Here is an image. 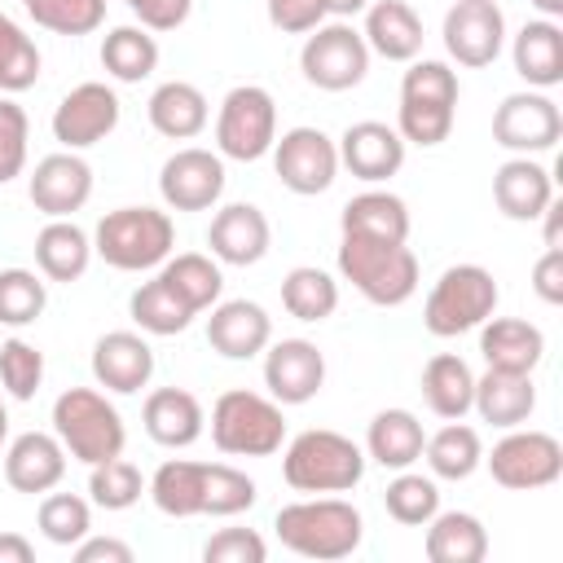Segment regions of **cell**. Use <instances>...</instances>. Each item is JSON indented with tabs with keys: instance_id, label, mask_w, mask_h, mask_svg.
<instances>
[{
	"instance_id": "cell-1",
	"label": "cell",
	"mask_w": 563,
	"mask_h": 563,
	"mask_svg": "<svg viewBox=\"0 0 563 563\" xmlns=\"http://www.w3.org/2000/svg\"><path fill=\"white\" fill-rule=\"evenodd\" d=\"M273 528H277V541L290 554L317 559V563H339V559L356 554L361 541H365L361 510L339 493H312L303 501L282 506Z\"/></svg>"
},
{
	"instance_id": "cell-2",
	"label": "cell",
	"mask_w": 563,
	"mask_h": 563,
	"mask_svg": "<svg viewBox=\"0 0 563 563\" xmlns=\"http://www.w3.org/2000/svg\"><path fill=\"white\" fill-rule=\"evenodd\" d=\"M282 479L295 493H352L365 479V449L330 427L299 431L282 453Z\"/></svg>"
},
{
	"instance_id": "cell-3",
	"label": "cell",
	"mask_w": 563,
	"mask_h": 563,
	"mask_svg": "<svg viewBox=\"0 0 563 563\" xmlns=\"http://www.w3.org/2000/svg\"><path fill=\"white\" fill-rule=\"evenodd\" d=\"M339 277L352 282V290H361V299L378 303V308H400L413 299L418 290V255L405 242H374V238H356L343 233L339 242Z\"/></svg>"
},
{
	"instance_id": "cell-4",
	"label": "cell",
	"mask_w": 563,
	"mask_h": 563,
	"mask_svg": "<svg viewBox=\"0 0 563 563\" xmlns=\"http://www.w3.org/2000/svg\"><path fill=\"white\" fill-rule=\"evenodd\" d=\"M176 251V224L158 207H114L92 229V255L119 273L158 268Z\"/></svg>"
},
{
	"instance_id": "cell-5",
	"label": "cell",
	"mask_w": 563,
	"mask_h": 563,
	"mask_svg": "<svg viewBox=\"0 0 563 563\" xmlns=\"http://www.w3.org/2000/svg\"><path fill=\"white\" fill-rule=\"evenodd\" d=\"M53 435L62 440L66 457L84 462V466H97V462H110L123 453L128 444V427H123V413L106 400V391L97 387H66L57 400H53Z\"/></svg>"
},
{
	"instance_id": "cell-6",
	"label": "cell",
	"mask_w": 563,
	"mask_h": 563,
	"mask_svg": "<svg viewBox=\"0 0 563 563\" xmlns=\"http://www.w3.org/2000/svg\"><path fill=\"white\" fill-rule=\"evenodd\" d=\"M497 277L484 264H449L422 303V325L435 339H457L466 330H479L497 312Z\"/></svg>"
},
{
	"instance_id": "cell-7",
	"label": "cell",
	"mask_w": 563,
	"mask_h": 563,
	"mask_svg": "<svg viewBox=\"0 0 563 563\" xmlns=\"http://www.w3.org/2000/svg\"><path fill=\"white\" fill-rule=\"evenodd\" d=\"M211 444L229 457H273L286 444V413L273 396L233 387L211 405Z\"/></svg>"
},
{
	"instance_id": "cell-8",
	"label": "cell",
	"mask_w": 563,
	"mask_h": 563,
	"mask_svg": "<svg viewBox=\"0 0 563 563\" xmlns=\"http://www.w3.org/2000/svg\"><path fill=\"white\" fill-rule=\"evenodd\" d=\"M277 141V101L260 84H238L216 110V154L233 163H255Z\"/></svg>"
},
{
	"instance_id": "cell-9",
	"label": "cell",
	"mask_w": 563,
	"mask_h": 563,
	"mask_svg": "<svg viewBox=\"0 0 563 563\" xmlns=\"http://www.w3.org/2000/svg\"><path fill=\"white\" fill-rule=\"evenodd\" d=\"M299 70L321 92H347L369 75V44L352 22H321L299 48Z\"/></svg>"
},
{
	"instance_id": "cell-10",
	"label": "cell",
	"mask_w": 563,
	"mask_h": 563,
	"mask_svg": "<svg viewBox=\"0 0 563 563\" xmlns=\"http://www.w3.org/2000/svg\"><path fill=\"white\" fill-rule=\"evenodd\" d=\"M488 462V475L510 488V493H532V488H550L559 475H563V444L550 435V431H523V427H510L493 453H484Z\"/></svg>"
},
{
	"instance_id": "cell-11",
	"label": "cell",
	"mask_w": 563,
	"mask_h": 563,
	"mask_svg": "<svg viewBox=\"0 0 563 563\" xmlns=\"http://www.w3.org/2000/svg\"><path fill=\"white\" fill-rule=\"evenodd\" d=\"M268 154H273L277 180H282L290 194H299V198L325 194V189L334 185V176H339V145H334L321 128H308V123L282 132Z\"/></svg>"
},
{
	"instance_id": "cell-12",
	"label": "cell",
	"mask_w": 563,
	"mask_h": 563,
	"mask_svg": "<svg viewBox=\"0 0 563 563\" xmlns=\"http://www.w3.org/2000/svg\"><path fill=\"white\" fill-rule=\"evenodd\" d=\"M119 92L101 79H88V84H75L57 110H53V141L62 150H92L97 141H106L114 128H119Z\"/></svg>"
},
{
	"instance_id": "cell-13",
	"label": "cell",
	"mask_w": 563,
	"mask_h": 563,
	"mask_svg": "<svg viewBox=\"0 0 563 563\" xmlns=\"http://www.w3.org/2000/svg\"><path fill=\"white\" fill-rule=\"evenodd\" d=\"M559 136H563V114L541 88L501 97V106L493 114V141L501 150H510V154H545V150L559 145Z\"/></svg>"
},
{
	"instance_id": "cell-14",
	"label": "cell",
	"mask_w": 563,
	"mask_h": 563,
	"mask_svg": "<svg viewBox=\"0 0 563 563\" xmlns=\"http://www.w3.org/2000/svg\"><path fill=\"white\" fill-rule=\"evenodd\" d=\"M444 48L457 66H493L506 48V13L497 9V0H457L444 13Z\"/></svg>"
},
{
	"instance_id": "cell-15",
	"label": "cell",
	"mask_w": 563,
	"mask_h": 563,
	"mask_svg": "<svg viewBox=\"0 0 563 563\" xmlns=\"http://www.w3.org/2000/svg\"><path fill=\"white\" fill-rule=\"evenodd\" d=\"M224 158L198 145L176 150L163 167H158V194L172 211H207L220 202L224 194Z\"/></svg>"
},
{
	"instance_id": "cell-16",
	"label": "cell",
	"mask_w": 563,
	"mask_h": 563,
	"mask_svg": "<svg viewBox=\"0 0 563 563\" xmlns=\"http://www.w3.org/2000/svg\"><path fill=\"white\" fill-rule=\"evenodd\" d=\"M31 207L48 220H70L88 198H92V167L79 150H57L44 154L26 180Z\"/></svg>"
},
{
	"instance_id": "cell-17",
	"label": "cell",
	"mask_w": 563,
	"mask_h": 563,
	"mask_svg": "<svg viewBox=\"0 0 563 563\" xmlns=\"http://www.w3.org/2000/svg\"><path fill=\"white\" fill-rule=\"evenodd\" d=\"M264 387L277 405H308L325 387V356L312 339H277L264 347Z\"/></svg>"
},
{
	"instance_id": "cell-18",
	"label": "cell",
	"mask_w": 563,
	"mask_h": 563,
	"mask_svg": "<svg viewBox=\"0 0 563 563\" xmlns=\"http://www.w3.org/2000/svg\"><path fill=\"white\" fill-rule=\"evenodd\" d=\"M334 145H339V167H347L365 185H383V180H391L405 167V141H400V132L387 128V123H378V119L347 123Z\"/></svg>"
},
{
	"instance_id": "cell-19",
	"label": "cell",
	"mask_w": 563,
	"mask_h": 563,
	"mask_svg": "<svg viewBox=\"0 0 563 563\" xmlns=\"http://www.w3.org/2000/svg\"><path fill=\"white\" fill-rule=\"evenodd\" d=\"M207 246L220 264H233V268H246V264H260L273 246V224L268 216L255 207V202H229L211 216L207 224Z\"/></svg>"
},
{
	"instance_id": "cell-20",
	"label": "cell",
	"mask_w": 563,
	"mask_h": 563,
	"mask_svg": "<svg viewBox=\"0 0 563 563\" xmlns=\"http://www.w3.org/2000/svg\"><path fill=\"white\" fill-rule=\"evenodd\" d=\"M207 343L224 361H251L273 343V317L255 299H220L207 317Z\"/></svg>"
},
{
	"instance_id": "cell-21",
	"label": "cell",
	"mask_w": 563,
	"mask_h": 563,
	"mask_svg": "<svg viewBox=\"0 0 563 563\" xmlns=\"http://www.w3.org/2000/svg\"><path fill=\"white\" fill-rule=\"evenodd\" d=\"M92 378L106 391L132 396L154 378V347L136 330H110L92 343Z\"/></svg>"
},
{
	"instance_id": "cell-22",
	"label": "cell",
	"mask_w": 563,
	"mask_h": 563,
	"mask_svg": "<svg viewBox=\"0 0 563 563\" xmlns=\"http://www.w3.org/2000/svg\"><path fill=\"white\" fill-rule=\"evenodd\" d=\"M66 475V449L53 431H22L4 449V479L13 493H48Z\"/></svg>"
},
{
	"instance_id": "cell-23",
	"label": "cell",
	"mask_w": 563,
	"mask_h": 563,
	"mask_svg": "<svg viewBox=\"0 0 563 563\" xmlns=\"http://www.w3.org/2000/svg\"><path fill=\"white\" fill-rule=\"evenodd\" d=\"M493 202L506 220H537L554 202V180L532 154H515L493 172Z\"/></svg>"
},
{
	"instance_id": "cell-24",
	"label": "cell",
	"mask_w": 563,
	"mask_h": 563,
	"mask_svg": "<svg viewBox=\"0 0 563 563\" xmlns=\"http://www.w3.org/2000/svg\"><path fill=\"white\" fill-rule=\"evenodd\" d=\"M141 422H145V435L154 444H163V449H189L207 431L202 400L194 391H185V387H154L145 396Z\"/></svg>"
},
{
	"instance_id": "cell-25",
	"label": "cell",
	"mask_w": 563,
	"mask_h": 563,
	"mask_svg": "<svg viewBox=\"0 0 563 563\" xmlns=\"http://www.w3.org/2000/svg\"><path fill=\"white\" fill-rule=\"evenodd\" d=\"M479 356L488 369L532 374L545 356V334L523 317H488L479 325Z\"/></svg>"
},
{
	"instance_id": "cell-26",
	"label": "cell",
	"mask_w": 563,
	"mask_h": 563,
	"mask_svg": "<svg viewBox=\"0 0 563 563\" xmlns=\"http://www.w3.org/2000/svg\"><path fill=\"white\" fill-rule=\"evenodd\" d=\"M510 62L515 75L528 88H554L563 84V26L554 18H532L519 26L515 44H510Z\"/></svg>"
},
{
	"instance_id": "cell-27",
	"label": "cell",
	"mask_w": 563,
	"mask_h": 563,
	"mask_svg": "<svg viewBox=\"0 0 563 563\" xmlns=\"http://www.w3.org/2000/svg\"><path fill=\"white\" fill-rule=\"evenodd\" d=\"M365 44L387 62H413L422 53V18L409 0H374L365 4Z\"/></svg>"
},
{
	"instance_id": "cell-28",
	"label": "cell",
	"mask_w": 563,
	"mask_h": 563,
	"mask_svg": "<svg viewBox=\"0 0 563 563\" xmlns=\"http://www.w3.org/2000/svg\"><path fill=\"white\" fill-rule=\"evenodd\" d=\"M145 114H150V128H154L158 136H167V141H194V136L207 128L211 106H207V97H202L198 84H189V79H167V84H158V88L150 92Z\"/></svg>"
},
{
	"instance_id": "cell-29",
	"label": "cell",
	"mask_w": 563,
	"mask_h": 563,
	"mask_svg": "<svg viewBox=\"0 0 563 563\" xmlns=\"http://www.w3.org/2000/svg\"><path fill=\"white\" fill-rule=\"evenodd\" d=\"M207 475H211V462L167 457L145 484V493L167 519H194V515H207Z\"/></svg>"
},
{
	"instance_id": "cell-30",
	"label": "cell",
	"mask_w": 563,
	"mask_h": 563,
	"mask_svg": "<svg viewBox=\"0 0 563 563\" xmlns=\"http://www.w3.org/2000/svg\"><path fill=\"white\" fill-rule=\"evenodd\" d=\"M339 229L374 242H409V207L391 189H361L356 198L343 202Z\"/></svg>"
},
{
	"instance_id": "cell-31",
	"label": "cell",
	"mask_w": 563,
	"mask_h": 563,
	"mask_svg": "<svg viewBox=\"0 0 563 563\" xmlns=\"http://www.w3.org/2000/svg\"><path fill=\"white\" fill-rule=\"evenodd\" d=\"M471 409L510 431V427H523L537 409V387H532V374H506V369H484V378H475V400Z\"/></svg>"
},
{
	"instance_id": "cell-32",
	"label": "cell",
	"mask_w": 563,
	"mask_h": 563,
	"mask_svg": "<svg viewBox=\"0 0 563 563\" xmlns=\"http://www.w3.org/2000/svg\"><path fill=\"white\" fill-rule=\"evenodd\" d=\"M422 444H427V431L409 409H378L365 427V457H374L383 471L413 466L422 457Z\"/></svg>"
},
{
	"instance_id": "cell-33",
	"label": "cell",
	"mask_w": 563,
	"mask_h": 563,
	"mask_svg": "<svg viewBox=\"0 0 563 563\" xmlns=\"http://www.w3.org/2000/svg\"><path fill=\"white\" fill-rule=\"evenodd\" d=\"M35 264L48 282H79L92 264V233L75 220H48L35 233Z\"/></svg>"
},
{
	"instance_id": "cell-34",
	"label": "cell",
	"mask_w": 563,
	"mask_h": 563,
	"mask_svg": "<svg viewBox=\"0 0 563 563\" xmlns=\"http://www.w3.org/2000/svg\"><path fill=\"white\" fill-rule=\"evenodd\" d=\"M422 528V550L431 563H479L488 554V532L471 510H435Z\"/></svg>"
},
{
	"instance_id": "cell-35",
	"label": "cell",
	"mask_w": 563,
	"mask_h": 563,
	"mask_svg": "<svg viewBox=\"0 0 563 563\" xmlns=\"http://www.w3.org/2000/svg\"><path fill=\"white\" fill-rule=\"evenodd\" d=\"M422 400L435 418H466L475 400V374L457 352H435L422 365Z\"/></svg>"
},
{
	"instance_id": "cell-36",
	"label": "cell",
	"mask_w": 563,
	"mask_h": 563,
	"mask_svg": "<svg viewBox=\"0 0 563 563\" xmlns=\"http://www.w3.org/2000/svg\"><path fill=\"white\" fill-rule=\"evenodd\" d=\"M422 457H427V466H431L435 479H453L457 484V479H471L479 471L484 444H479V431L475 427H466L462 418H449L435 435H427Z\"/></svg>"
},
{
	"instance_id": "cell-37",
	"label": "cell",
	"mask_w": 563,
	"mask_h": 563,
	"mask_svg": "<svg viewBox=\"0 0 563 563\" xmlns=\"http://www.w3.org/2000/svg\"><path fill=\"white\" fill-rule=\"evenodd\" d=\"M158 277H163L194 312H207L211 303H220V290H224L220 260H216V255H202V251L167 255V260L158 264Z\"/></svg>"
},
{
	"instance_id": "cell-38",
	"label": "cell",
	"mask_w": 563,
	"mask_h": 563,
	"mask_svg": "<svg viewBox=\"0 0 563 563\" xmlns=\"http://www.w3.org/2000/svg\"><path fill=\"white\" fill-rule=\"evenodd\" d=\"M101 66L119 84H141L158 70V40L145 26H114L101 40Z\"/></svg>"
},
{
	"instance_id": "cell-39",
	"label": "cell",
	"mask_w": 563,
	"mask_h": 563,
	"mask_svg": "<svg viewBox=\"0 0 563 563\" xmlns=\"http://www.w3.org/2000/svg\"><path fill=\"white\" fill-rule=\"evenodd\" d=\"M282 308L295 321L317 325V321L334 317V308H339V282L325 268H317V264H299V268H290L282 277Z\"/></svg>"
},
{
	"instance_id": "cell-40",
	"label": "cell",
	"mask_w": 563,
	"mask_h": 563,
	"mask_svg": "<svg viewBox=\"0 0 563 563\" xmlns=\"http://www.w3.org/2000/svg\"><path fill=\"white\" fill-rule=\"evenodd\" d=\"M128 312H132V321H136L145 334H158V339L189 330V321L198 317V312H194V308H189L163 277L141 282V286L128 295Z\"/></svg>"
},
{
	"instance_id": "cell-41",
	"label": "cell",
	"mask_w": 563,
	"mask_h": 563,
	"mask_svg": "<svg viewBox=\"0 0 563 563\" xmlns=\"http://www.w3.org/2000/svg\"><path fill=\"white\" fill-rule=\"evenodd\" d=\"M141 493H145V475L123 453L110 457V462L88 466V501L92 506H101V510H128V506L141 501Z\"/></svg>"
},
{
	"instance_id": "cell-42",
	"label": "cell",
	"mask_w": 563,
	"mask_h": 563,
	"mask_svg": "<svg viewBox=\"0 0 563 563\" xmlns=\"http://www.w3.org/2000/svg\"><path fill=\"white\" fill-rule=\"evenodd\" d=\"M383 506L396 523L405 528H422L435 510H440V488H435V475H418V471H396V479L387 484L383 493Z\"/></svg>"
},
{
	"instance_id": "cell-43",
	"label": "cell",
	"mask_w": 563,
	"mask_h": 563,
	"mask_svg": "<svg viewBox=\"0 0 563 563\" xmlns=\"http://www.w3.org/2000/svg\"><path fill=\"white\" fill-rule=\"evenodd\" d=\"M40 66L44 62H40L35 40L9 13H0V92H26V88H35Z\"/></svg>"
},
{
	"instance_id": "cell-44",
	"label": "cell",
	"mask_w": 563,
	"mask_h": 563,
	"mask_svg": "<svg viewBox=\"0 0 563 563\" xmlns=\"http://www.w3.org/2000/svg\"><path fill=\"white\" fill-rule=\"evenodd\" d=\"M35 523L44 532V541L53 545H75L92 532V506L79 497V493H44L40 510H35Z\"/></svg>"
},
{
	"instance_id": "cell-45",
	"label": "cell",
	"mask_w": 563,
	"mask_h": 563,
	"mask_svg": "<svg viewBox=\"0 0 563 563\" xmlns=\"http://www.w3.org/2000/svg\"><path fill=\"white\" fill-rule=\"evenodd\" d=\"M48 308V286L31 268H0V325H31Z\"/></svg>"
},
{
	"instance_id": "cell-46",
	"label": "cell",
	"mask_w": 563,
	"mask_h": 563,
	"mask_svg": "<svg viewBox=\"0 0 563 563\" xmlns=\"http://www.w3.org/2000/svg\"><path fill=\"white\" fill-rule=\"evenodd\" d=\"M453 114L457 106H444V101H422V97H400V110H396V132L405 145H440L449 141L453 132Z\"/></svg>"
},
{
	"instance_id": "cell-47",
	"label": "cell",
	"mask_w": 563,
	"mask_h": 563,
	"mask_svg": "<svg viewBox=\"0 0 563 563\" xmlns=\"http://www.w3.org/2000/svg\"><path fill=\"white\" fill-rule=\"evenodd\" d=\"M31 22L53 35H92L106 22V0H22Z\"/></svg>"
},
{
	"instance_id": "cell-48",
	"label": "cell",
	"mask_w": 563,
	"mask_h": 563,
	"mask_svg": "<svg viewBox=\"0 0 563 563\" xmlns=\"http://www.w3.org/2000/svg\"><path fill=\"white\" fill-rule=\"evenodd\" d=\"M44 383V352L26 339H4L0 343V387L13 400H31Z\"/></svg>"
},
{
	"instance_id": "cell-49",
	"label": "cell",
	"mask_w": 563,
	"mask_h": 563,
	"mask_svg": "<svg viewBox=\"0 0 563 563\" xmlns=\"http://www.w3.org/2000/svg\"><path fill=\"white\" fill-rule=\"evenodd\" d=\"M255 479L229 462H211V475H207V515L216 519H229V515H242L255 506Z\"/></svg>"
},
{
	"instance_id": "cell-50",
	"label": "cell",
	"mask_w": 563,
	"mask_h": 563,
	"mask_svg": "<svg viewBox=\"0 0 563 563\" xmlns=\"http://www.w3.org/2000/svg\"><path fill=\"white\" fill-rule=\"evenodd\" d=\"M400 97H422V101H444V106H457L462 97V84H457V70L449 62H435V57H413L405 79H400Z\"/></svg>"
},
{
	"instance_id": "cell-51",
	"label": "cell",
	"mask_w": 563,
	"mask_h": 563,
	"mask_svg": "<svg viewBox=\"0 0 563 563\" xmlns=\"http://www.w3.org/2000/svg\"><path fill=\"white\" fill-rule=\"evenodd\" d=\"M26 141H31L26 110L18 101L0 97V185H9L13 176H22V167H26Z\"/></svg>"
},
{
	"instance_id": "cell-52",
	"label": "cell",
	"mask_w": 563,
	"mask_h": 563,
	"mask_svg": "<svg viewBox=\"0 0 563 563\" xmlns=\"http://www.w3.org/2000/svg\"><path fill=\"white\" fill-rule=\"evenodd\" d=\"M202 559L207 563H264L268 545L255 528H220L216 537H207Z\"/></svg>"
},
{
	"instance_id": "cell-53",
	"label": "cell",
	"mask_w": 563,
	"mask_h": 563,
	"mask_svg": "<svg viewBox=\"0 0 563 563\" xmlns=\"http://www.w3.org/2000/svg\"><path fill=\"white\" fill-rule=\"evenodd\" d=\"M268 9V22L282 31V35H308L325 22V4L321 0H264Z\"/></svg>"
},
{
	"instance_id": "cell-54",
	"label": "cell",
	"mask_w": 563,
	"mask_h": 563,
	"mask_svg": "<svg viewBox=\"0 0 563 563\" xmlns=\"http://www.w3.org/2000/svg\"><path fill=\"white\" fill-rule=\"evenodd\" d=\"M123 4L136 13V22L145 31H176V26H185V18L194 9V0H123Z\"/></svg>"
},
{
	"instance_id": "cell-55",
	"label": "cell",
	"mask_w": 563,
	"mask_h": 563,
	"mask_svg": "<svg viewBox=\"0 0 563 563\" xmlns=\"http://www.w3.org/2000/svg\"><path fill=\"white\" fill-rule=\"evenodd\" d=\"M532 290H537V299H545L550 308L563 303V251H559V246H545V255L532 264Z\"/></svg>"
},
{
	"instance_id": "cell-56",
	"label": "cell",
	"mask_w": 563,
	"mask_h": 563,
	"mask_svg": "<svg viewBox=\"0 0 563 563\" xmlns=\"http://www.w3.org/2000/svg\"><path fill=\"white\" fill-rule=\"evenodd\" d=\"M70 550H75L79 563H132V545L119 541V537H92V532H88V537L75 541Z\"/></svg>"
},
{
	"instance_id": "cell-57",
	"label": "cell",
	"mask_w": 563,
	"mask_h": 563,
	"mask_svg": "<svg viewBox=\"0 0 563 563\" xmlns=\"http://www.w3.org/2000/svg\"><path fill=\"white\" fill-rule=\"evenodd\" d=\"M35 545L22 532H0V563H31Z\"/></svg>"
},
{
	"instance_id": "cell-58",
	"label": "cell",
	"mask_w": 563,
	"mask_h": 563,
	"mask_svg": "<svg viewBox=\"0 0 563 563\" xmlns=\"http://www.w3.org/2000/svg\"><path fill=\"white\" fill-rule=\"evenodd\" d=\"M537 220H545V246H559L563 251V238H559V220H563V202H550Z\"/></svg>"
},
{
	"instance_id": "cell-59",
	"label": "cell",
	"mask_w": 563,
	"mask_h": 563,
	"mask_svg": "<svg viewBox=\"0 0 563 563\" xmlns=\"http://www.w3.org/2000/svg\"><path fill=\"white\" fill-rule=\"evenodd\" d=\"M321 4H325V18H339V22H347V18L365 13V4H369V0H321Z\"/></svg>"
},
{
	"instance_id": "cell-60",
	"label": "cell",
	"mask_w": 563,
	"mask_h": 563,
	"mask_svg": "<svg viewBox=\"0 0 563 563\" xmlns=\"http://www.w3.org/2000/svg\"><path fill=\"white\" fill-rule=\"evenodd\" d=\"M532 9L541 18H563V0H532Z\"/></svg>"
},
{
	"instance_id": "cell-61",
	"label": "cell",
	"mask_w": 563,
	"mask_h": 563,
	"mask_svg": "<svg viewBox=\"0 0 563 563\" xmlns=\"http://www.w3.org/2000/svg\"><path fill=\"white\" fill-rule=\"evenodd\" d=\"M4 435H9V409H4V396H0V444H4Z\"/></svg>"
}]
</instances>
